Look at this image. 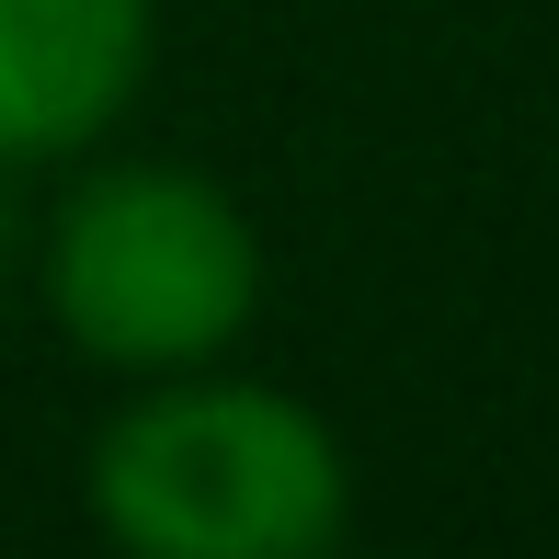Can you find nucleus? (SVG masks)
Listing matches in <instances>:
<instances>
[{
    "instance_id": "obj_4",
    "label": "nucleus",
    "mask_w": 559,
    "mask_h": 559,
    "mask_svg": "<svg viewBox=\"0 0 559 559\" xmlns=\"http://www.w3.org/2000/svg\"><path fill=\"white\" fill-rule=\"evenodd\" d=\"M23 183H35V171L0 160V309H12L23 274H35V194H23Z\"/></svg>"
},
{
    "instance_id": "obj_1",
    "label": "nucleus",
    "mask_w": 559,
    "mask_h": 559,
    "mask_svg": "<svg viewBox=\"0 0 559 559\" xmlns=\"http://www.w3.org/2000/svg\"><path fill=\"white\" fill-rule=\"evenodd\" d=\"M81 502L126 559H320L354 537V456L274 377H126L81 456Z\"/></svg>"
},
{
    "instance_id": "obj_2",
    "label": "nucleus",
    "mask_w": 559,
    "mask_h": 559,
    "mask_svg": "<svg viewBox=\"0 0 559 559\" xmlns=\"http://www.w3.org/2000/svg\"><path fill=\"white\" fill-rule=\"evenodd\" d=\"M23 297L81 366L183 377V366L240 354V332L263 320V228L194 160L81 148V160H58V194L35 206Z\"/></svg>"
},
{
    "instance_id": "obj_3",
    "label": "nucleus",
    "mask_w": 559,
    "mask_h": 559,
    "mask_svg": "<svg viewBox=\"0 0 559 559\" xmlns=\"http://www.w3.org/2000/svg\"><path fill=\"white\" fill-rule=\"evenodd\" d=\"M160 0H0V160L58 171L138 115Z\"/></svg>"
}]
</instances>
